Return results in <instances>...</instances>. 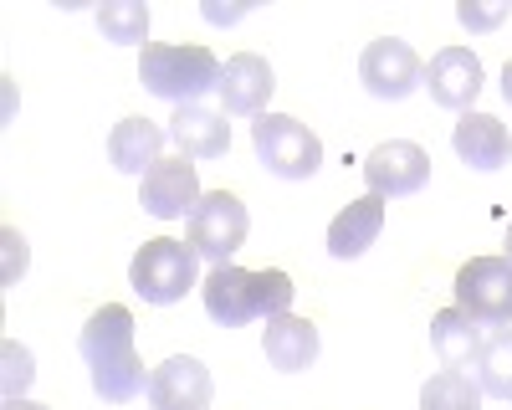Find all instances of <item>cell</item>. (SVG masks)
Instances as JSON below:
<instances>
[{
    "mask_svg": "<svg viewBox=\"0 0 512 410\" xmlns=\"http://www.w3.org/2000/svg\"><path fill=\"white\" fill-rule=\"evenodd\" d=\"M507 262H512V226H507Z\"/></svg>",
    "mask_w": 512,
    "mask_h": 410,
    "instance_id": "cell-28",
    "label": "cell"
},
{
    "mask_svg": "<svg viewBox=\"0 0 512 410\" xmlns=\"http://www.w3.org/2000/svg\"><path fill=\"white\" fill-rule=\"evenodd\" d=\"M26 272V241L16 231H6V282H16Z\"/></svg>",
    "mask_w": 512,
    "mask_h": 410,
    "instance_id": "cell-25",
    "label": "cell"
},
{
    "mask_svg": "<svg viewBox=\"0 0 512 410\" xmlns=\"http://www.w3.org/2000/svg\"><path fill=\"white\" fill-rule=\"evenodd\" d=\"M210 395H216L210 369L190 354L154 364V375H149V405L154 410H210Z\"/></svg>",
    "mask_w": 512,
    "mask_h": 410,
    "instance_id": "cell-12",
    "label": "cell"
},
{
    "mask_svg": "<svg viewBox=\"0 0 512 410\" xmlns=\"http://www.w3.org/2000/svg\"><path fill=\"white\" fill-rule=\"evenodd\" d=\"M169 139L180 144L185 159H221L231 149V123L226 113L190 103V108H175V118H169Z\"/></svg>",
    "mask_w": 512,
    "mask_h": 410,
    "instance_id": "cell-17",
    "label": "cell"
},
{
    "mask_svg": "<svg viewBox=\"0 0 512 410\" xmlns=\"http://www.w3.org/2000/svg\"><path fill=\"white\" fill-rule=\"evenodd\" d=\"M472 375H477L482 395L512 405V328H492V334L482 339V354L472 364Z\"/></svg>",
    "mask_w": 512,
    "mask_h": 410,
    "instance_id": "cell-20",
    "label": "cell"
},
{
    "mask_svg": "<svg viewBox=\"0 0 512 410\" xmlns=\"http://www.w3.org/2000/svg\"><path fill=\"white\" fill-rule=\"evenodd\" d=\"M420 410H482V385L461 369H441L420 385Z\"/></svg>",
    "mask_w": 512,
    "mask_h": 410,
    "instance_id": "cell-21",
    "label": "cell"
},
{
    "mask_svg": "<svg viewBox=\"0 0 512 410\" xmlns=\"http://www.w3.org/2000/svg\"><path fill=\"white\" fill-rule=\"evenodd\" d=\"M456 308L482 328L512 323V262L507 257H472L456 272Z\"/></svg>",
    "mask_w": 512,
    "mask_h": 410,
    "instance_id": "cell-6",
    "label": "cell"
},
{
    "mask_svg": "<svg viewBox=\"0 0 512 410\" xmlns=\"http://www.w3.org/2000/svg\"><path fill=\"white\" fill-rule=\"evenodd\" d=\"M364 180L369 195L379 200H395V195H415L425 180H431V154L410 139H390V144H374L364 159Z\"/></svg>",
    "mask_w": 512,
    "mask_h": 410,
    "instance_id": "cell-9",
    "label": "cell"
},
{
    "mask_svg": "<svg viewBox=\"0 0 512 410\" xmlns=\"http://www.w3.org/2000/svg\"><path fill=\"white\" fill-rule=\"evenodd\" d=\"M221 72L226 67L216 62L210 47H164V41H149L139 57V82L175 108H190L210 88H221Z\"/></svg>",
    "mask_w": 512,
    "mask_h": 410,
    "instance_id": "cell-2",
    "label": "cell"
},
{
    "mask_svg": "<svg viewBox=\"0 0 512 410\" xmlns=\"http://www.w3.org/2000/svg\"><path fill=\"white\" fill-rule=\"evenodd\" d=\"M205 313L216 318L221 328H241L251 318H272L267 313V287L262 272H246V267H210L205 277Z\"/></svg>",
    "mask_w": 512,
    "mask_h": 410,
    "instance_id": "cell-8",
    "label": "cell"
},
{
    "mask_svg": "<svg viewBox=\"0 0 512 410\" xmlns=\"http://www.w3.org/2000/svg\"><path fill=\"white\" fill-rule=\"evenodd\" d=\"M262 349H267V364L272 369L297 375V369H308L318 359V328L308 318H297V313H277L262 328Z\"/></svg>",
    "mask_w": 512,
    "mask_h": 410,
    "instance_id": "cell-16",
    "label": "cell"
},
{
    "mask_svg": "<svg viewBox=\"0 0 512 410\" xmlns=\"http://www.w3.org/2000/svg\"><path fill=\"white\" fill-rule=\"evenodd\" d=\"M0 359H6V400H16V395H26V385L36 380V359H31V349H21V344H6L0 349Z\"/></svg>",
    "mask_w": 512,
    "mask_h": 410,
    "instance_id": "cell-23",
    "label": "cell"
},
{
    "mask_svg": "<svg viewBox=\"0 0 512 410\" xmlns=\"http://www.w3.org/2000/svg\"><path fill=\"white\" fill-rule=\"evenodd\" d=\"M200 180H195V164L180 154V159H159L154 170L144 175L139 185V205L154 216V221H190V211L200 205Z\"/></svg>",
    "mask_w": 512,
    "mask_h": 410,
    "instance_id": "cell-11",
    "label": "cell"
},
{
    "mask_svg": "<svg viewBox=\"0 0 512 410\" xmlns=\"http://www.w3.org/2000/svg\"><path fill=\"white\" fill-rule=\"evenodd\" d=\"M502 98L512 103V57H507V67H502Z\"/></svg>",
    "mask_w": 512,
    "mask_h": 410,
    "instance_id": "cell-27",
    "label": "cell"
},
{
    "mask_svg": "<svg viewBox=\"0 0 512 410\" xmlns=\"http://www.w3.org/2000/svg\"><path fill=\"white\" fill-rule=\"evenodd\" d=\"M456 21H461L466 31H497V26L507 21V6H502V0H461Z\"/></svg>",
    "mask_w": 512,
    "mask_h": 410,
    "instance_id": "cell-24",
    "label": "cell"
},
{
    "mask_svg": "<svg viewBox=\"0 0 512 410\" xmlns=\"http://www.w3.org/2000/svg\"><path fill=\"white\" fill-rule=\"evenodd\" d=\"M246 231H251V216L231 190H205L185 221V241L216 267H231V257L246 246Z\"/></svg>",
    "mask_w": 512,
    "mask_h": 410,
    "instance_id": "cell-5",
    "label": "cell"
},
{
    "mask_svg": "<svg viewBox=\"0 0 512 410\" xmlns=\"http://www.w3.org/2000/svg\"><path fill=\"white\" fill-rule=\"evenodd\" d=\"M420 72H425V62L410 52V41H400V36L369 41L364 57H359V82H364V88H369L379 103L410 98V93L420 88Z\"/></svg>",
    "mask_w": 512,
    "mask_h": 410,
    "instance_id": "cell-7",
    "label": "cell"
},
{
    "mask_svg": "<svg viewBox=\"0 0 512 410\" xmlns=\"http://www.w3.org/2000/svg\"><path fill=\"white\" fill-rule=\"evenodd\" d=\"M272 88H277L272 62H267V57H256V52H241V57H231V62H226L221 88H216V93H221V103H226V113H231V118H262V113H267Z\"/></svg>",
    "mask_w": 512,
    "mask_h": 410,
    "instance_id": "cell-13",
    "label": "cell"
},
{
    "mask_svg": "<svg viewBox=\"0 0 512 410\" xmlns=\"http://www.w3.org/2000/svg\"><path fill=\"white\" fill-rule=\"evenodd\" d=\"M379 231H384V200L379 195L349 200L344 211L333 216V226H328V257H338V262L364 257L369 246L379 241Z\"/></svg>",
    "mask_w": 512,
    "mask_h": 410,
    "instance_id": "cell-14",
    "label": "cell"
},
{
    "mask_svg": "<svg viewBox=\"0 0 512 410\" xmlns=\"http://www.w3.org/2000/svg\"><path fill=\"white\" fill-rule=\"evenodd\" d=\"M461 164H472V170H502L507 154H512V134L507 123L492 118V113H461L456 134H451Z\"/></svg>",
    "mask_w": 512,
    "mask_h": 410,
    "instance_id": "cell-15",
    "label": "cell"
},
{
    "mask_svg": "<svg viewBox=\"0 0 512 410\" xmlns=\"http://www.w3.org/2000/svg\"><path fill=\"white\" fill-rule=\"evenodd\" d=\"M164 129L159 123H149V118H123L118 129H113V139H108V159H113V170H123V175H149L154 164L164 159L159 149H164Z\"/></svg>",
    "mask_w": 512,
    "mask_h": 410,
    "instance_id": "cell-18",
    "label": "cell"
},
{
    "mask_svg": "<svg viewBox=\"0 0 512 410\" xmlns=\"http://www.w3.org/2000/svg\"><path fill=\"white\" fill-rule=\"evenodd\" d=\"M200 277V252L190 241H175V236H154L144 241L134 262H128V282L144 303H180Z\"/></svg>",
    "mask_w": 512,
    "mask_h": 410,
    "instance_id": "cell-3",
    "label": "cell"
},
{
    "mask_svg": "<svg viewBox=\"0 0 512 410\" xmlns=\"http://www.w3.org/2000/svg\"><path fill=\"white\" fill-rule=\"evenodd\" d=\"M0 410H47V405H36V400H26V395H16V400H6Z\"/></svg>",
    "mask_w": 512,
    "mask_h": 410,
    "instance_id": "cell-26",
    "label": "cell"
},
{
    "mask_svg": "<svg viewBox=\"0 0 512 410\" xmlns=\"http://www.w3.org/2000/svg\"><path fill=\"white\" fill-rule=\"evenodd\" d=\"M77 354L88 359V369H93L98 400L128 405V400L149 395V375H154V369H144V359L134 349V313H128L123 303H103L88 323H82Z\"/></svg>",
    "mask_w": 512,
    "mask_h": 410,
    "instance_id": "cell-1",
    "label": "cell"
},
{
    "mask_svg": "<svg viewBox=\"0 0 512 410\" xmlns=\"http://www.w3.org/2000/svg\"><path fill=\"white\" fill-rule=\"evenodd\" d=\"M420 88L431 93L436 108H451V113H472L477 93H482V62L472 47H446L425 62L420 72Z\"/></svg>",
    "mask_w": 512,
    "mask_h": 410,
    "instance_id": "cell-10",
    "label": "cell"
},
{
    "mask_svg": "<svg viewBox=\"0 0 512 410\" xmlns=\"http://www.w3.org/2000/svg\"><path fill=\"white\" fill-rule=\"evenodd\" d=\"M251 144L277 180H313L323 164V139L292 113H262L251 123Z\"/></svg>",
    "mask_w": 512,
    "mask_h": 410,
    "instance_id": "cell-4",
    "label": "cell"
},
{
    "mask_svg": "<svg viewBox=\"0 0 512 410\" xmlns=\"http://www.w3.org/2000/svg\"><path fill=\"white\" fill-rule=\"evenodd\" d=\"M98 31L118 47H149V6L139 0H108L98 11Z\"/></svg>",
    "mask_w": 512,
    "mask_h": 410,
    "instance_id": "cell-22",
    "label": "cell"
},
{
    "mask_svg": "<svg viewBox=\"0 0 512 410\" xmlns=\"http://www.w3.org/2000/svg\"><path fill=\"white\" fill-rule=\"evenodd\" d=\"M482 323L477 318H466L461 308H441L436 318H431V344H436V359L446 364V369H472L477 364V354H482Z\"/></svg>",
    "mask_w": 512,
    "mask_h": 410,
    "instance_id": "cell-19",
    "label": "cell"
}]
</instances>
